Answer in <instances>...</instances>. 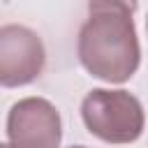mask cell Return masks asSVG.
Returning <instances> with one entry per match:
<instances>
[{"mask_svg": "<svg viewBox=\"0 0 148 148\" xmlns=\"http://www.w3.org/2000/svg\"><path fill=\"white\" fill-rule=\"evenodd\" d=\"M7 143L12 148H58L62 123L58 109L44 97H23L7 113Z\"/></svg>", "mask_w": 148, "mask_h": 148, "instance_id": "obj_3", "label": "cell"}, {"mask_svg": "<svg viewBox=\"0 0 148 148\" xmlns=\"http://www.w3.org/2000/svg\"><path fill=\"white\" fill-rule=\"evenodd\" d=\"M146 32H148V16H146Z\"/></svg>", "mask_w": 148, "mask_h": 148, "instance_id": "obj_7", "label": "cell"}, {"mask_svg": "<svg viewBox=\"0 0 148 148\" xmlns=\"http://www.w3.org/2000/svg\"><path fill=\"white\" fill-rule=\"evenodd\" d=\"M72 148H86V146H72Z\"/></svg>", "mask_w": 148, "mask_h": 148, "instance_id": "obj_8", "label": "cell"}, {"mask_svg": "<svg viewBox=\"0 0 148 148\" xmlns=\"http://www.w3.org/2000/svg\"><path fill=\"white\" fill-rule=\"evenodd\" d=\"M46 62V49L42 37L18 23L0 28V83L5 88H18L32 83Z\"/></svg>", "mask_w": 148, "mask_h": 148, "instance_id": "obj_4", "label": "cell"}, {"mask_svg": "<svg viewBox=\"0 0 148 148\" xmlns=\"http://www.w3.org/2000/svg\"><path fill=\"white\" fill-rule=\"evenodd\" d=\"M127 9V12H136L139 0H88V9Z\"/></svg>", "mask_w": 148, "mask_h": 148, "instance_id": "obj_5", "label": "cell"}, {"mask_svg": "<svg viewBox=\"0 0 148 148\" xmlns=\"http://www.w3.org/2000/svg\"><path fill=\"white\" fill-rule=\"evenodd\" d=\"M79 30L76 53L83 69L106 83L130 81L141 65V46L132 12L127 9H88Z\"/></svg>", "mask_w": 148, "mask_h": 148, "instance_id": "obj_1", "label": "cell"}, {"mask_svg": "<svg viewBox=\"0 0 148 148\" xmlns=\"http://www.w3.org/2000/svg\"><path fill=\"white\" fill-rule=\"evenodd\" d=\"M0 148H12V146H9V143H2V146H0Z\"/></svg>", "mask_w": 148, "mask_h": 148, "instance_id": "obj_6", "label": "cell"}, {"mask_svg": "<svg viewBox=\"0 0 148 148\" xmlns=\"http://www.w3.org/2000/svg\"><path fill=\"white\" fill-rule=\"evenodd\" d=\"M86 130L106 143H132L143 134L146 113L141 102L127 90L95 88L81 102Z\"/></svg>", "mask_w": 148, "mask_h": 148, "instance_id": "obj_2", "label": "cell"}]
</instances>
